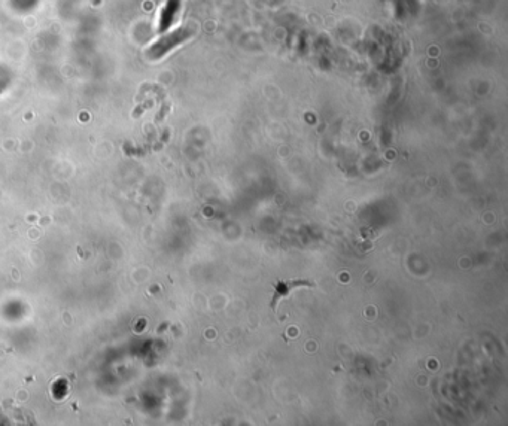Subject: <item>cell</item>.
Listing matches in <instances>:
<instances>
[{
	"label": "cell",
	"mask_w": 508,
	"mask_h": 426,
	"mask_svg": "<svg viewBox=\"0 0 508 426\" xmlns=\"http://www.w3.org/2000/svg\"><path fill=\"white\" fill-rule=\"evenodd\" d=\"M189 34H191V33H189L188 30H185V28L173 31L172 34H168V36L162 37L160 42H158V44H157V45L152 48V55L158 58L160 55L167 53L170 48H173V47H176L178 44L184 42L188 36H189Z\"/></svg>",
	"instance_id": "obj_1"
}]
</instances>
